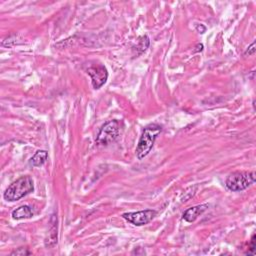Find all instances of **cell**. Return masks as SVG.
Returning <instances> with one entry per match:
<instances>
[{"label": "cell", "mask_w": 256, "mask_h": 256, "mask_svg": "<svg viewBox=\"0 0 256 256\" xmlns=\"http://www.w3.org/2000/svg\"><path fill=\"white\" fill-rule=\"evenodd\" d=\"M207 208H208L207 204H201V205L188 208L183 213V219L189 223L194 222L198 218V216H200Z\"/></svg>", "instance_id": "7"}, {"label": "cell", "mask_w": 256, "mask_h": 256, "mask_svg": "<svg viewBox=\"0 0 256 256\" xmlns=\"http://www.w3.org/2000/svg\"><path fill=\"white\" fill-rule=\"evenodd\" d=\"M88 74L91 77L92 85L95 89H99L102 85L105 84L108 78L107 69L103 65H96L88 69Z\"/></svg>", "instance_id": "6"}, {"label": "cell", "mask_w": 256, "mask_h": 256, "mask_svg": "<svg viewBox=\"0 0 256 256\" xmlns=\"http://www.w3.org/2000/svg\"><path fill=\"white\" fill-rule=\"evenodd\" d=\"M119 134V122L117 120H110L106 122L100 129L96 143L99 145H108L113 142Z\"/></svg>", "instance_id": "4"}, {"label": "cell", "mask_w": 256, "mask_h": 256, "mask_svg": "<svg viewBox=\"0 0 256 256\" xmlns=\"http://www.w3.org/2000/svg\"><path fill=\"white\" fill-rule=\"evenodd\" d=\"M57 243V218L54 220L53 225L48 232V238L46 240L47 246H54Z\"/></svg>", "instance_id": "10"}, {"label": "cell", "mask_w": 256, "mask_h": 256, "mask_svg": "<svg viewBox=\"0 0 256 256\" xmlns=\"http://www.w3.org/2000/svg\"><path fill=\"white\" fill-rule=\"evenodd\" d=\"M47 158L48 153L45 150H39L32 156V158L30 159V163L34 167H39L46 162Z\"/></svg>", "instance_id": "9"}, {"label": "cell", "mask_w": 256, "mask_h": 256, "mask_svg": "<svg viewBox=\"0 0 256 256\" xmlns=\"http://www.w3.org/2000/svg\"><path fill=\"white\" fill-rule=\"evenodd\" d=\"M255 53V42H253V43L248 47V49L246 50V52L244 53L245 56H251V55H254Z\"/></svg>", "instance_id": "12"}, {"label": "cell", "mask_w": 256, "mask_h": 256, "mask_svg": "<svg viewBox=\"0 0 256 256\" xmlns=\"http://www.w3.org/2000/svg\"><path fill=\"white\" fill-rule=\"evenodd\" d=\"M161 131L162 127L158 124H150L144 128L136 147V156L139 160L149 154L157 136L161 133Z\"/></svg>", "instance_id": "1"}, {"label": "cell", "mask_w": 256, "mask_h": 256, "mask_svg": "<svg viewBox=\"0 0 256 256\" xmlns=\"http://www.w3.org/2000/svg\"><path fill=\"white\" fill-rule=\"evenodd\" d=\"M34 189L33 180L30 176H22L12 182L4 192V199L7 201H16L32 192Z\"/></svg>", "instance_id": "2"}, {"label": "cell", "mask_w": 256, "mask_h": 256, "mask_svg": "<svg viewBox=\"0 0 256 256\" xmlns=\"http://www.w3.org/2000/svg\"><path fill=\"white\" fill-rule=\"evenodd\" d=\"M255 181V172H234L231 173L225 182L226 187L234 192L242 191L252 185Z\"/></svg>", "instance_id": "3"}, {"label": "cell", "mask_w": 256, "mask_h": 256, "mask_svg": "<svg viewBox=\"0 0 256 256\" xmlns=\"http://www.w3.org/2000/svg\"><path fill=\"white\" fill-rule=\"evenodd\" d=\"M11 215H12V218L16 219V220L31 218L33 216V211L30 206L23 205V206L16 208L15 210H13Z\"/></svg>", "instance_id": "8"}, {"label": "cell", "mask_w": 256, "mask_h": 256, "mask_svg": "<svg viewBox=\"0 0 256 256\" xmlns=\"http://www.w3.org/2000/svg\"><path fill=\"white\" fill-rule=\"evenodd\" d=\"M29 254H31V252L27 250V248H18L17 250L11 253V255H29Z\"/></svg>", "instance_id": "11"}, {"label": "cell", "mask_w": 256, "mask_h": 256, "mask_svg": "<svg viewBox=\"0 0 256 256\" xmlns=\"http://www.w3.org/2000/svg\"><path fill=\"white\" fill-rule=\"evenodd\" d=\"M157 214V212L152 209H146L137 212H127L124 213L122 217L136 226H142L148 224Z\"/></svg>", "instance_id": "5"}]
</instances>
